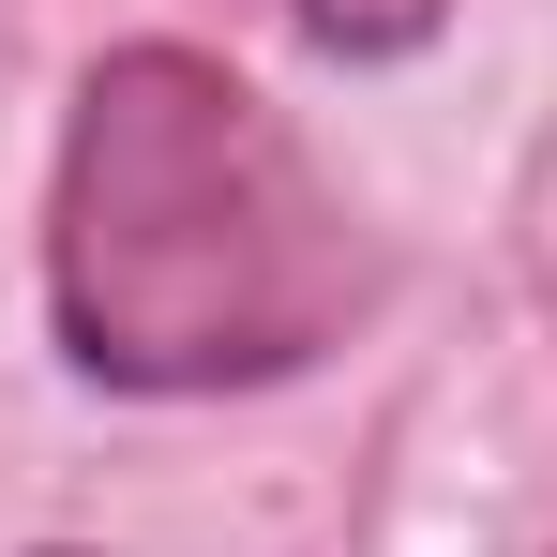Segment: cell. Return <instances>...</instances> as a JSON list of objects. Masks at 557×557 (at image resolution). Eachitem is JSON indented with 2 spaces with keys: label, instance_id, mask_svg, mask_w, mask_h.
I'll use <instances>...</instances> for the list:
<instances>
[{
  "label": "cell",
  "instance_id": "1",
  "mask_svg": "<svg viewBox=\"0 0 557 557\" xmlns=\"http://www.w3.org/2000/svg\"><path fill=\"white\" fill-rule=\"evenodd\" d=\"M376 301L362 211L242 61L121 46L61 121L46 182V317L106 392H272L332 362Z\"/></svg>",
  "mask_w": 557,
  "mask_h": 557
},
{
  "label": "cell",
  "instance_id": "3",
  "mask_svg": "<svg viewBox=\"0 0 557 557\" xmlns=\"http://www.w3.org/2000/svg\"><path fill=\"white\" fill-rule=\"evenodd\" d=\"M61 557H76V543H61Z\"/></svg>",
  "mask_w": 557,
  "mask_h": 557
},
{
  "label": "cell",
  "instance_id": "2",
  "mask_svg": "<svg viewBox=\"0 0 557 557\" xmlns=\"http://www.w3.org/2000/svg\"><path fill=\"white\" fill-rule=\"evenodd\" d=\"M332 61H407V46H437L453 30V0H286Z\"/></svg>",
  "mask_w": 557,
  "mask_h": 557
}]
</instances>
